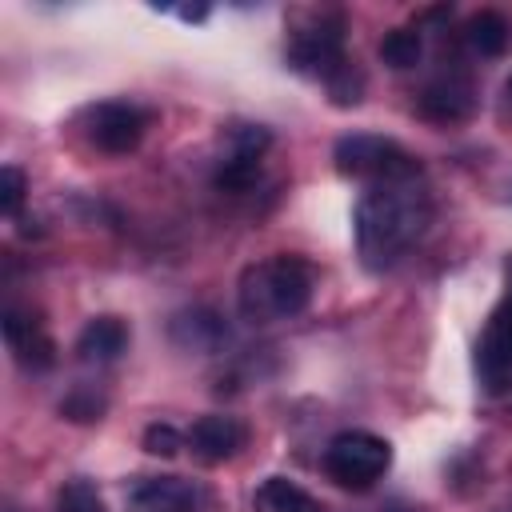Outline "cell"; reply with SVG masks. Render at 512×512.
Instances as JSON below:
<instances>
[{
    "label": "cell",
    "instance_id": "2",
    "mask_svg": "<svg viewBox=\"0 0 512 512\" xmlns=\"http://www.w3.org/2000/svg\"><path fill=\"white\" fill-rule=\"evenodd\" d=\"M312 292H316V268L300 256L280 252L240 272L236 304L248 324H276L300 316L312 304Z\"/></svg>",
    "mask_w": 512,
    "mask_h": 512
},
{
    "label": "cell",
    "instance_id": "9",
    "mask_svg": "<svg viewBox=\"0 0 512 512\" xmlns=\"http://www.w3.org/2000/svg\"><path fill=\"white\" fill-rule=\"evenodd\" d=\"M128 512H212V500L196 480L144 476L128 492Z\"/></svg>",
    "mask_w": 512,
    "mask_h": 512
},
{
    "label": "cell",
    "instance_id": "13",
    "mask_svg": "<svg viewBox=\"0 0 512 512\" xmlns=\"http://www.w3.org/2000/svg\"><path fill=\"white\" fill-rule=\"evenodd\" d=\"M128 348V324L120 316H92L76 336V356L84 364H112Z\"/></svg>",
    "mask_w": 512,
    "mask_h": 512
},
{
    "label": "cell",
    "instance_id": "20",
    "mask_svg": "<svg viewBox=\"0 0 512 512\" xmlns=\"http://www.w3.org/2000/svg\"><path fill=\"white\" fill-rule=\"evenodd\" d=\"M508 96H512V80H508Z\"/></svg>",
    "mask_w": 512,
    "mask_h": 512
},
{
    "label": "cell",
    "instance_id": "7",
    "mask_svg": "<svg viewBox=\"0 0 512 512\" xmlns=\"http://www.w3.org/2000/svg\"><path fill=\"white\" fill-rule=\"evenodd\" d=\"M268 144H272V132L264 124H232L228 128V152H224V160L216 164V176H212L216 188H224V192L252 188L256 176H260V160H264Z\"/></svg>",
    "mask_w": 512,
    "mask_h": 512
},
{
    "label": "cell",
    "instance_id": "19",
    "mask_svg": "<svg viewBox=\"0 0 512 512\" xmlns=\"http://www.w3.org/2000/svg\"><path fill=\"white\" fill-rule=\"evenodd\" d=\"M20 204H24V172H20L16 164H8V168L0 172V208H4L8 216H16Z\"/></svg>",
    "mask_w": 512,
    "mask_h": 512
},
{
    "label": "cell",
    "instance_id": "3",
    "mask_svg": "<svg viewBox=\"0 0 512 512\" xmlns=\"http://www.w3.org/2000/svg\"><path fill=\"white\" fill-rule=\"evenodd\" d=\"M344 40H348V20L344 12L336 8H320V12H308L304 24L292 32L288 40V64L304 76H316L324 80L328 88L336 80H344L352 72L348 64V52H344Z\"/></svg>",
    "mask_w": 512,
    "mask_h": 512
},
{
    "label": "cell",
    "instance_id": "12",
    "mask_svg": "<svg viewBox=\"0 0 512 512\" xmlns=\"http://www.w3.org/2000/svg\"><path fill=\"white\" fill-rule=\"evenodd\" d=\"M472 104H476V88L464 72H444L420 92V112L428 120H440V124L464 120L472 112Z\"/></svg>",
    "mask_w": 512,
    "mask_h": 512
},
{
    "label": "cell",
    "instance_id": "16",
    "mask_svg": "<svg viewBox=\"0 0 512 512\" xmlns=\"http://www.w3.org/2000/svg\"><path fill=\"white\" fill-rule=\"evenodd\" d=\"M420 52H424V40H420L416 28H392L380 40V60L388 68H416L420 64Z\"/></svg>",
    "mask_w": 512,
    "mask_h": 512
},
{
    "label": "cell",
    "instance_id": "15",
    "mask_svg": "<svg viewBox=\"0 0 512 512\" xmlns=\"http://www.w3.org/2000/svg\"><path fill=\"white\" fill-rule=\"evenodd\" d=\"M464 40H468V48H472L476 56H500V52L508 48V40H512V24H508L500 12L480 8L476 16H468Z\"/></svg>",
    "mask_w": 512,
    "mask_h": 512
},
{
    "label": "cell",
    "instance_id": "18",
    "mask_svg": "<svg viewBox=\"0 0 512 512\" xmlns=\"http://www.w3.org/2000/svg\"><path fill=\"white\" fill-rule=\"evenodd\" d=\"M180 448H188V436L176 432L172 424H148L144 428V452H152V456H176Z\"/></svg>",
    "mask_w": 512,
    "mask_h": 512
},
{
    "label": "cell",
    "instance_id": "5",
    "mask_svg": "<svg viewBox=\"0 0 512 512\" xmlns=\"http://www.w3.org/2000/svg\"><path fill=\"white\" fill-rule=\"evenodd\" d=\"M332 160H336V172L340 176H352V180H368L372 184H388V180H412L420 176V160L388 140V136H372V132H352V136H340L336 148H332Z\"/></svg>",
    "mask_w": 512,
    "mask_h": 512
},
{
    "label": "cell",
    "instance_id": "6",
    "mask_svg": "<svg viewBox=\"0 0 512 512\" xmlns=\"http://www.w3.org/2000/svg\"><path fill=\"white\" fill-rule=\"evenodd\" d=\"M148 124H152V112L140 108V104H132V100H100V104L84 108V116H80L84 140L96 152H108V156L132 152L144 140Z\"/></svg>",
    "mask_w": 512,
    "mask_h": 512
},
{
    "label": "cell",
    "instance_id": "10",
    "mask_svg": "<svg viewBox=\"0 0 512 512\" xmlns=\"http://www.w3.org/2000/svg\"><path fill=\"white\" fill-rule=\"evenodd\" d=\"M184 436H188V448L200 464H224L248 444V428L236 416H224V412L200 416Z\"/></svg>",
    "mask_w": 512,
    "mask_h": 512
},
{
    "label": "cell",
    "instance_id": "11",
    "mask_svg": "<svg viewBox=\"0 0 512 512\" xmlns=\"http://www.w3.org/2000/svg\"><path fill=\"white\" fill-rule=\"evenodd\" d=\"M4 340H8L12 356H16L24 368H32V372L52 368V360H56L52 336L40 328L36 316H28V312H20V308H8V312H4Z\"/></svg>",
    "mask_w": 512,
    "mask_h": 512
},
{
    "label": "cell",
    "instance_id": "8",
    "mask_svg": "<svg viewBox=\"0 0 512 512\" xmlns=\"http://www.w3.org/2000/svg\"><path fill=\"white\" fill-rule=\"evenodd\" d=\"M476 376L488 392H500L512 384V288L488 316L480 340H476Z\"/></svg>",
    "mask_w": 512,
    "mask_h": 512
},
{
    "label": "cell",
    "instance_id": "17",
    "mask_svg": "<svg viewBox=\"0 0 512 512\" xmlns=\"http://www.w3.org/2000/svg\"><path fill=\"white\" fill-rule=\"evenodd\" d=\"M56 512H108V508H104L100 488H96L92 480L76 476V480H68V484L60 488V496H56Z\"/></svg>",
    "mask_w": 512,
    "mask_h": 512
},
{
    "label": "cell",
    "instance_id": "14",
    "mask_svg": "<svg viewBox=\"0 0 512 512\" xmlns=\"http://www.w3.org/2000/svg\"><path fill=\"white\" fill-rule=\"evenodd\" d=\"M252 508L256 512H324V504L308 488H300L296 480H288V476H268L252 492Z\"/></svg>",
    "mask_w": 512,
    "mask_h": 512
},
{
    "label": "cell",
    "instance_id": "1",
    "mask_svg": "<svg viewBox=\"0 0 512 512\" xmlns=\"http://www.w3.org/2000/svg\"><path fill=\"white\" fill-rule=\"evenodd\" d=\"M356 252L372 272L392 268L432 224V200L420 188V176L412 180H388L372 184L356 204Z\"/></svg>",
    "mask_w": 512,
    "mask_h": 512
},
{
    "label": "cell",
    "instance_id": "4",
    "mask_svg": "<svg viewBox=\"0 0 512 512\" xmlns=\"http://www.w3.org/2000/svg\"><path fill=\"white\" fill-rule=\"evenodd\" d=\"M324 476L348 492H368L392 468V444L364 428H344L324 448Z\"/></svg>",
    "mask_w": 512,
    "mask_h": 512
}]
</instances>
